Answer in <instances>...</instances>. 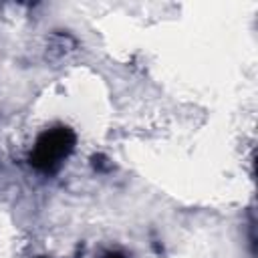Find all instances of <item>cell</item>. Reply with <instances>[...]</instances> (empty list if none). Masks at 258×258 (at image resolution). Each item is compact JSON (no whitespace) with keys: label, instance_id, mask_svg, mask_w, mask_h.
Instances as JSON below:
<instances>
[{"label":"cell","instance_id":"1","mask_svg":"<svg viewBox=\"0 0 258 258\" xmlns=\"http://www.w3.org/2000/svg\"><path fill=\"white\" fill-rule=\"evenodd\" d=\"M75 143H77V137L73 129L64 125L50 127L38 135L28 155V161L40 173H54L62 165V161L73 153Z\"/></svg>","mask_w":258,"mask_h":258},{"label":"cell","instance_id":"2","mask_svg":"<svg viewBox=\"0 0 258 258\" xmlns=\"http://www.w3.org/2000/svg\"><path fill=\"white\" fill-rule=\"evenodd\" d=\"M103 258H127V256L123 252H119V250H107L103 254Z\"/></svg>","mask_w":258,"mask_h":258}]
</instances>
